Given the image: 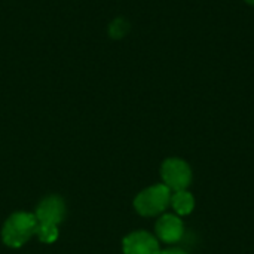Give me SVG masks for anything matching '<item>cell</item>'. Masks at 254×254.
Wrapping results in <instances>:
<instances>
[{"label": "cell", "mask_w": 254, "mask_h": 254, "mask_svg": "<svg viewBox=\"0 0 254 254\" xmlns=\"http://www.w3.org/2000/svg\"><path fill=\"white\" fill-rule=\"evenodd\" d=\"M37 228V219L33 213H13L4 223L1 231V240L7 247L18 249L24 246L34 234Z\"/></svg>", "instance_id": "6da1fadb"}, {"label": "cell", "mask_w": 254, "mask_h": 254, "mask_svg": "<svg viewBox=\"0 0 254 254\" xmlns=\"http://www.w3.org/2000/svg\"><path fill=\"white\" fill-rule=\"evenodd\" d=\"M170 199L171 190L164 183H159L141 190L134 199V208L140 216L155 217L170 207Z\"/></svg>", "instance_id": "7a4b0ae2"}, {"label": "cell", "mask_w": 254, "mask_h": 254, "mask_svg": "<svg viewBox=\"0 0 254 254\" xmlns=\"http://www.w3.org/2000/svg\"><path fill=\"white\" fill-rule=\"evenodd\" d=\"M161 177L171 192L183 190L192 183V168L182 158H168L161 165Z\"/></svg>", "instance_id": "3957f363"}, {"label": "cell", "mask_w": 254, "mask_h": 254, "mask_svg": "<svg viewBox=\"0 0 254 254\" xmlns=\"http://www.w3.org/2000/svg\"><path fill=\"white\" fill-rule=\"evenodd\" d=\"M125 254H159V241L146 231H135L122 241Z\"/></svg>", "instance_id": "277c9868"}, {"label": "cell", "mask_w": 254, "mask_h": 254, "mask_svg": "<svg viewBox=\"0 0 254 254\" xmlns=\"http://www.w3.org/2000/svg\"><path fill=\"white\" fill-rule=\"evenodd\" d=\"M156 237L162 243H179L185 235V223L177 214H162L155 225Z\"/></svg>", "instance_id": "5b68a950"}, {"label": "cell", "mask_w": 254, "mask_h": 254, "mask_svg": "<svg viewBox=\"0 0 254 254\" xmlns=\"http://www.w3.org/2000/svg\"><path fill=\"white\" fill-rule=\"evenodd\" d=\"M36 219L39 223H49L58 226L65 219V204L64 201L57 196H48L45 198L36 210Z\"/></svg>", "instance_id": "8992f818"}, {"label": "cell", "mask_w": 254, "mask_h": 254, "mask_svg": "<svg viewBox=\"0 0 254 254\" xmlns=\"http://www.w3.org/2000/svg\"><path fill=\"white\" fill-rule=\"evenodd\" d=\"M170 205L173 207L177 216H189L195 208V198L188 189L176 190V192H171Z\"/></svg>", "instance_id": "52a82bcc"}, {"label": "cell", "mask_w": 254, "mask_h": 254, "mask_svg": "<svg viewBox=\"0 0 254 254\" xmlns=\"http://www.w3.org/2000/svg\"><path fill=\"white\" fill-rule=\"evenodd\" d=\"M36 235H37V238H39L42 243L52 244V243H55L57 238H58V226L49 225V223H39V222H37Z\"/></svg>", "instance_id": "ba28073f"}, {"label": "cell", "mask_w": 254, "mask_h": 254, "mask_svg": "<svg viewBox=\"0 0 254 254\" xmlns=\"http://www.w3.org/2000/svg\"><path fill=\"white\" fill-rule=\"evenodd\" d=\"M128 31H129V24L124 18H116L109 25V34L113 39H122L128 34Z\"/></svg>", "instance_id": "9c48e42d"}, {"label": "cell", "mask_w": 254, "mask_h": 254, "mask_svg": "<svg viewBox=\"0 0 254 254\" xmlns=\"http://www.w3.org/2000/svg\"><path fill=\"white\" fill-rule=\"evenodd\" d=\"M159 254H189L188 252L182 250V249H177V247H173V249H167V250H161Z\"/></svg>", "instance_id": "30bf717a"}, {"label": "cell", "mask_w": 254, "mask_h": 254, "mask_svg": "<svg viewBox=\"0 0 254 254\" xmlns=\"http://www.w3.org/2000/svg\"><path fill=\"white\" fill-rule=\"evenodd\" d=\"M246 1H247L249 4H252V6H254V0H246Z\"/></svg>", "instance_id": "8fae6325"}]
</instances>
